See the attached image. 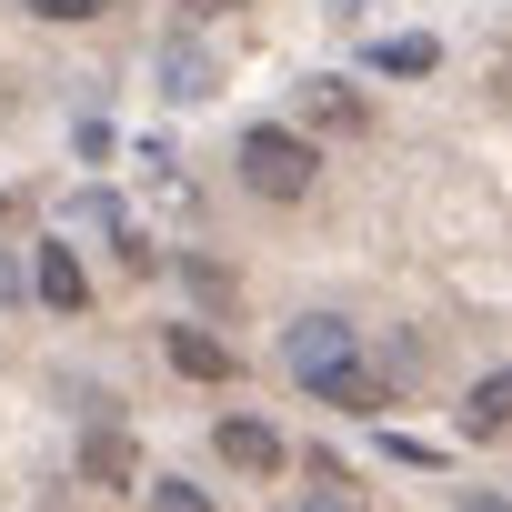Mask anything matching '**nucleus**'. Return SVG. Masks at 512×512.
Instances as JSON below:
<instances>
[{"label": "nucleus", "instance_id": "1", "mask_svg": "<svg viewBox=\"0 0 512 512\" xmlns=\"http://www.w3.org/2000/svg\"><path fill=\"white\" fill-rule=\"evenodd\" d=\"M312 171H322V151H312L302 131H282V121L241 131V181L262 191V201H302V191H312Z\"/></svg>", "mask_w": 512, "mask_h": 512}, {"label": "nucleus", "instance_id": "2", "mask_svg": "<svg viewBox=\"0 0 512 512\" xmlns=\"http://www.w3.org/2000/svg\"><path fill=\"white\" fill-rule=\"evenodd\" d=\"M282 362H292V382L312 392L322 372H342V362H362V332H352L342 312H302V322H292V342H282Z\"/></svg>", "mask_w": 512, "mask_h": 512}, {"label": "nucleus", "instance_id": "3", "mask_svg": "<svg viewBox=\"0 0 512 512\" xmlns=\"http://www.w3.org/2000/svg\"><path fill=\"white\" fill-rule=\"evenodd\" d=\"M211 452H221L231 472H282V432L251 422V412H221V422H211Z\"/></svg>", "mask_w": 512, "mask_h": 512}, {"label": "nucleus", "instance_id": "4", "mask_svg": "<svg viewBox=\"0 0 512 512\" xmlns=\"http://www.w3.org/2000/svg\"><path fill=\"white\" fill-rule=\"evenodd\" d=\"M31 292H41L51 312H81V302H91V272L71 262V241H41V251H31Z\"/></svg>", "mask_w": 512, "mask_h": 512}, {"label": "nucleus", "instance_id": "5", "mask_svg": "<svg viewBox=\"0 0 512 512\" xmlns=\"http://www.w3.org/2000/svg\"><path fill=\"white\" fill-rule=\"evenodd\" d=\"M161 91H171V101H211V91H221V61H211L201 41H161Z\"/></svg>", "mask_w": 512, "mask_h": 512}, {"label": "nucleus", "instance_id": "6", "mask_svg": "<svg viewBox=\"0 0 512 512\" xmlns=\"http://www.w3.org/2000/svg\"><path fill=\"white\" fill-rule=\"evenodd\" d=\"M171 372L181 382H231V342L201 332V322H171Z\"/></svg>", "mask_w": 512, "mask_h": 512}, {"label": "nucleus", "instance_id": "7", "mask_svg": "<svg viewBox=\"0 0 512 512\" xmlns=\"http://www.w3.org/2000/svg\"><path fill=\"white\" fill-rule=\"evenodd\" d=\"M312 402H332V412H392V382H382L372 362H342V372L312 382Z\"/></svg>", "mask_w": 512, "mask_h": 512}, {"label": "nucleus", "instance_id": "8", "mask_svg": "<svg viewBox=\"0 0 512 512\" xmlns=\"http://www.w3.org/2000/svg\"><path fill=\"white\" fill-rule=\"evenodd\" d=\"M502 422H512V372H482L472 402H462V432L472 442H502Z\"/></svg>", "mask_w": 512, "mask_h": 512}, {"label": "nucleus", "instance_id": "9", "mask_svg": "<svg viewBox=\"0 0 512 512\" xmlns=\"http://www.w3.org/2000/svg\"><path fill=\"white\" fill-rule=\"evenodd\" d=\"M372 71H382V81H422V71H442V41H422V31L372 41Z\"/></svg>", "mask_w": 512, "mask_h": 512}, {"label": "nucleus", "instance_id": "10", "mask_svg": "<svg viewBox=\"0 0 512 512\" xmlns=\"http://www.w3.org/2000/svg\"><path fill=\"white\" fill-rule=\"evenodd\" d=\"M81 472L111 482V492H131V482H141V452H131L121 432H91V442H81Z\"/></svg>", "mask_w": 512, "mask_h": 512}, {"label": "nucleus", "instance_id": "11", "mask_svg": "<svg viewBox=\"0 0 512 512\" xmlns=\"http://www.w3.org/2000/svg\"><path fill=\"white\" fill-rule=\"evenodd\" d=\"M302 111H312V121H332V131H362V121H372L352 81H302Z\"/></svg>", "mask_w": 512, "mask_h": 512}, {"label": "nucleus", "instance_id": "12", "mask_svg": "<svg viewBox=\"0 0 512 512\" xmlns=\"http://www.w3.org/2000/svg\"><path fill=\"white\" fill-rule=\"evenodd\" d=\"M71 221H81V231H101V241H131V231H121V201H111V191H81V201H71Z\"/></svg>", "mask_w": 512, "mask_h": 512}, {"label": "nucleus", "instance_id": "13", "mask_svg": "<svg viewBox=\"0 0 512 512\" xmlns=\"http://www.w3.org/2000/svg\"><path fill=\"white\" fill-rule=\"evenodd\" d=\"M151 512H221L201 482H151Z\"/></svg>", "mask_w": 512, "mask_h": 512}, {"label": "nucleus", "instance_id": "14", "mask_svg": "<svg viewBox=\"0 0 512 512\" xmlns=\"http://www.w3.org/2000/svg\"><path fill=\"white\" fill-rule=\"evenodd\" d=\"M181 282H191L201 302H231V272H221V262H201V251H191V262H181Z\"/></svg>", "mask_w": 512, "mask_h": 512}, {"label": "nucleus", "instance_id": "15", "mask_svg": "<svg viewBox=\"0 0 512 512\" xmlns=\"http://www.w3.org/2000/svg\"><path fill=\"white\" fill-rule=\"evenodd\" d=\"M31 302V262H21V251H0V312H21Z\"/></svg>", "mask_w": 512, "mask_h": 512}, {"label": "nucleus", "instance_id": "16", "mask_svg": "<svg viewBox=\"0 0 512 512\" xmlns=\"http://www.w3.org/2000/svg\"><path fill=\"white\" fill-rule=\"evenodd\" d=\"M31 21H101V0H21Z\"/></svg>", "mask_w": 512, "mask_h": 512}, {"label": "nucleus", "instance_id": "17", "mask_svg": "<svg viewBox=\"0 0 512 512\" xmlns=\"http://www.w3.org/2000/svg\"><path fill=\"white\" fill-rule=\"evenodd\" d=\"M292 512H352V492H302Z\"/></svg>", "mask_w": 512, "mask_h": 512}, {"label": "nucleus", "instance_id": "18", "mask_svg": "<svg viewBox=\"0 0 512 512\" xmlns=\"http://www.w3.org/2000/svg\"><path fill=\"white\" fill-rule=\"evenodd\" d=\"M462 512H502V492H462Z\"/></svg>", "mask_w": 512, "mask_h": 512}, {"label": "nucleus", "instance_id": "19", "mask_svg": "<svg viewBox=\"0 0 512 512\" xmlns=\"http://www.w3.org/2000/svg\"><path fill=\"white\" fill-rule=\"evenodd\" d=\"M181 11H231V0H181Z\"/></svg>", "mask_w": 512, "mask_h": 512}]
</instances>
